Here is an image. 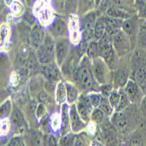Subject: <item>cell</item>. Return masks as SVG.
I'll list each match as a JSON object with an SVG mask.
<instances>
[{
  "instance_id": "cell-46",
  "label": "cell",
  "mask_w": 146,
  "mask_h": 146,
  "mask_svg": "<svg viewBox=\"0 0 146 146\" xmlns=\"http://www.w3.org/2000/svg\"><path fill=\"white\" fill-rule=\"evenodd\" d=\"M9 145L11 146H22V145H25L24 144V141L23 139L21 138V137H14L11 139V141L9 142Z\"/></svg>"
},
{
  "instance_id": "cell-19",
  "label": "cell",
  "mask_w": 146,
  "mask_h": 146,
  "mask_svg": "<svg viewBox=\"0 0 146 146\" xmlns=\"http://www.w3.org/2000/svg\"><path fill=\"white\" fill-rule=\"evenodd\" d=\"M38 16L39 19V21H40L43 25H46V24H51V22L54 20V15H52V11L46 6L43 9H41L38 12Z\"/></svg>"
},
{
  "instance_id": "cell-28",
  "label": "cell",
  "mask_w": 146,
  "mask_h": 146,
  "mask_svg": "<svg viewBox=\"0 0 146 146\" xmlns=\"http://www.w3.org/2000/svg\"><path fill=\"white\" fill-rule=\"evenodd\" d=\"M122 30L129 36L130 37L131 35H133L135 33V23L134 20L131 19H127L123 20V26Z\"/></svg>"
},
{
  "instance_id": "cell-24",
  "label": "cell",
  "mask_w": 146,
  "mask_h": 146,
  "mask_svg": "<svg viewBox=\"0 0 146 146\" xmlns=\"http://www.w3.org/2000/svg\"><path fill=\"white\" fill-rule=\"evenodd\" d=\"M76 108H77L79 115H81V117L82 118V120L88 123L89 122V120L91 119V113L92 112L80 101H78L77 103H76Z\"/></svg>"
},
{
  "instance_id": "cell-48",
  "label": "cell",
  "mask_w": 146,
  "mask_h": 146,
  "mask_svg": "<svg viewBox=\"0 0 146 146\" xmlns=\"http://www.w3.org/2000/svg\"><path fill=\"white\" fill-rule=\"evenodd\" d=\"M142 106H141V108H142V110H143V115L146 116V93H145V95L142 100Z\"/></svg>"
},
{
  "instance_id": "cell-26",
  "label": "cell",
  "mask_w": 146,
  "mask_h": 146,
  "mask_svg": "<svg viewBox=\"0 0 146 146\" xmlns=\"http://www.w3.org/2000/svg\"><path fill=\"white\" fill-rule=\"evenodd\" d=\"M50 125L51 129L54 132H57L61 129V115L58 113L52 114L50 117Z\"/></svg>"
},
{
  "instance_id": "cell-1",
  "label": "cell",
  "mask_w": 146,
  "mask_h": 146,
  "mask_svg": "<svg viewBox=\"0 0 146 146\" xmlns=\"http://www.w3.org/2000/svg\"><path fill=\"white\" fill-rule=\"evenodd\" d=\"M73 79L81 89L84 91H90L96 88L98 83L93 74L92 60L88 56H84L80 61L79 65L73 72Z\"/></svg>"
},
{
  "instance_id": "cell-25",
  "label": "cell",
  "mask_w": 146,
  "mask_h": 146,
  "mask_svg": "<svg viewBox=\"0 0 146 146\" xmlns=\"http://www.w3.org/2000/svg\"><path fill=\"white\" fill-rule=\"evenodd\" d=\"M98 108L100 110H102L106 114V115H111L113 114V111H114V108L112 107L110 102L109 97L102 96Z\"/></svg>"
},
{
  "instance_id": "cell-36",
  "label": "cell",
  "mask_w": 146,
  "mask_h": 146,
  "mask_svg": "<svg viewBox=\"0 0 146 146\" xmlns=\"http://www.w3.org/2000/svg\"><path fill=\"white\" fill-rule=\"evenodd\" d=\"M11 11L14 16H19L23 13L24 7L19 1H14L13 4L11 5Z\"/></svg>"
},
{
  "instance_id": "cell-17",
  "label": "cell",
  "mask_w": 146,
  "mask_h": 146,
  "mask_svg": "<svg viewBox=\"0 0 146 146\" xmlns=\"http://www.w3.org/2000/svg\"><path fill=\"white\" fill-rule=\"evenodd\" d=\"M66 87H67V102L70 104L74 103L80 96L78 87L70 82H66Z\"/></svg>"
},
{
  "instance_id": "cell-45",
  "label": "cell",
  "mask_w": 146,
  "mask_h": 146,
  "mask_svg": "<svg viewBox=\"0 0 146 146\" xmlns=\"http://www.w3.org/2000/svg\"><path fill=\"white\" fill-rule=\"evenodd\" d=\"M139 41L144 46H146V26H143L140 28L139 32Z\"/></svg>"
},
{
  "instance_id": "cell-13",
  "label": "cell",
  "mask_w": 146,
  "mask_h": 146,
  "mask_svg": "<svg viewBox=\"0 0 146 146\" xmlns=\"http://www.w3.org/2000/svg\"><path fill=\"white\" fill-rule=\"evenodd\" d=\"M128 77H129V74L125 70H123V69L116 70L113 75V86H114V88L116 89L124 88L127 82L129 81Z\"/></svg>"
},
{
  "instance_id": "cell-11",
  "label": "cell",
  "mask_w": 146,
  "mask_h": 146,
  "mask_svg": "<svg viewBox=\"0 0 146 146\" xmlns=\"http://www.w3.org/2000/svg\"><path fill=\"white\" fill-rule=\"evenodd\" d=\"M61 135L64 136L69 133L72 130L71 129V121H70V107L68 103L61 104Z\"/></svg>"
},
{
  "instance_id": "cell-9",
  "label": "cell",
  "mask_w": 146,
  "mask_h": 146,
  "mask_svg": "<svg viewBox=\"0 0 146 146\" xmlns=\"http://www.w3.org/2000/svg\"><path fill=\"white\" fill-rule=\"evenodd\" d=\"M70 121H71V129L73 132H80L86 128L87 123L82 120L81 115H79L76 104L72 103L70 107Z\"/></svg>"
},
{
  "instance_id": "cell-47",
  "label": "cell",
  "mask_w": 146,
  "mask_h": 146,
  "mask_svg": "<svg viewBox=\"0 0 146 146\" xmlns=\"http://www.w3.org/2000/svg\"><path fill=\"white\" fill-rule=\"evenodd\" d=\"M29 54V49L28 47H26L25 46H22L21 48H20V54L23 56V57H26Z\"/></svg>"
},
{
  "instance_id": "cell-40",
  "label": "cell",
  "mask_w": 146,
  "mask_h": 146,
  "mask_svg": "<svg viewBox=\"0 0 146 146\" xmlns=\"http://www.w3.org/2000/svg\"><path fill=\"white\" fill-rule=\"evenodd\" d=\"M89 97H90V100L92 102V104L94 106V108H98V106L101 102V100H102V94L101 93H90L89 94Z\"/></svg>"
},
{
  "instance_id": "cell-39",
  "label": "cell",
  "mask_w": 146,
  "mask_h": 146,
  "mask_svg": "<svg viewBox=\"0 0 146 146\" xmlns=\"http://www.w3.org/2000/svg\"><path fill=\"white\" fill-rule=\"evenodd\" d=\"M46 107L42 102H39L36 108V117L38 120H41L43 117L46 116Z\"/></svg>"
},
{
  "instance_id": "cell-5",
  "label": "cell",
  "mask_w": 146,
  "mask_h": 146,
  "mask_svg": "<svg viewBox=\"0 0 146 146\" xmlns=\"http://www.w3.org/2000/svg\"><path fill=\"white\" fill-rule=\"evenodd\" d=\"M70 50V43L67 37L56 38L55 40V58L56 63L61 67L68 58Z\"/></svg>"
},
{
  "instance_id": "cell-22",
  "label": "cell",
  "mask_w": 146,
  "mask_h": 146,
  "mask_svg": "<svg viewBox=\"0 0 146 146\" xmlns=\"http://www.w3.org/2000/svg\"><path fill=\"white\" fill-rule=\"evenodd\" d=\"M106 32V24L102 18L96 20L95 28H94V38L96 40H99V39L103 36V34Z\"/></svg>"
},
{
  "instance_id": "cell-51",
  "label": "cell",
  "mask_w": 146,
  "mask_h": 146,
  "mask_svg": "<svg viewBox=\"0 0 146 146\" xmlns=\"http://www.w3.org/2000/svg\"><path fill=\"white\" fill-rule=\"evenodd\" d=\"M102 0H95V2H96V6L100 5H101V3H102Z\"/></svg>"
},
{
  "instance_id": "cell-31",
  "label": "cell",
  "mask_w": 146,
  "mask_h": 146,
  "mask_svg": "<svg viewBox=\"0 0 146 146\" xmlns=\"http://www.w3.org/2000/svg\"><path fill=\"white\" fill-rule=\"evenodd\" d=\"M120 97H121V94H120V91L119 89H113L112 92L110 93V95L109 96V100H110V102L111 104V106L114 108V110L116 109L117 105L119 103V101H120Z\"/></svg>"
},
{
  "instance_id": "cell-37",
  "label": "cell",
  "mask_w": 146,
  "mask_h": 146,
  "mask_svg": "<svg viewBox=\"0 0 146 146\" xmlns=\"http://www.w3.org/2000/svg\"><path fill=\"white\" fill-rule=\"evenodd\" d=\"M74 140H75V136H74L72 133H68L64 135L60 141V145H74Z\"/></svg>"
},
{
  "instance_id": "cell-44",
  "label": "cell",
  "mask_w": 146,
  "mask_h": 146,
  "mask_svg": "<svg viewBox=\"0 0 146 146\" xmlns=\"http://www.w3.org/2000/svg\"><path fill=\"white\" fill-rule=\"evenodd\" d=\"M9 130H10V122L7 120L6 118L2 119V121H1V134L5 135L8 133Z\"/></svg>"
},
{
  "instance_id": "cell-8",
  "label": "cell",
  "mask_w": 146,
  "mask_h": 146,
  "mask_svg": "<svg viewBox=\"0 0 146 146\" xmlns=\"http://www.w3.org/2000/svg\"><path fill=\"white\" fill-rule=\"evenodd\" d=\"M60 66L57 63H49L43 65L42 67V73L45 77L51 82H58L60 81L61 74L60 70Z\"/></svg>"
},
{
  "instance_id": "cell-3",
  "label": "cell",
  "mask_w": 146,
  "mask_h": 146,
  "mask_svg": "<svg viewBox=\"0 0 146 146\" xmlns=\"http://www.w3.org/2000/svg\"><path fill=\"white\" fill-rule=\"evenodd\" d=\"M92 70L98 84H106L110 81V68L101 57L92 60Z\"/></svg>"
},
{
  "instance_id": "cell-12",
  "label": "cell",
  "mask_w": 146,
  "mask_h": 146,
  "mask_svg": "<svg viewBox=\"0 0 146 146\" xmlns=\"http://www.w3.org/2000/svg\"><path fill=\"white\" fill-rule=\"evenodd\" d=\"M69 30L70 38L74 43H77L82 39V29H81V21L78 19L76 16L72 15L69 20Z\"/></svg>"
},
{
  "instance_id": "cell-32",
  "label": "cell",
  "mask_w": 146,
  "mask_h": 146,
  "mask_svg": "<svg viewBox=\"0 0 146 146\" xmlns=\"http://www.w3.org/2000/svg\"><path fill=\"white\" fill-rule=\"evenodd\" d=\"M79 8V0H66V11L74 14Z\"/></svg>"
},
{
  "instance_id": "cell-43",
  "label": "cell",
  "mask_w": 146,
  "mask_h": 146,
  "mask_svg": "<svg viewBox=\"0 0 146 146\" xmlns=\"http://www.w3.org/2000/svg\"><path fill=\"white\" fill-rule=\"evenodd\" d=\"M32 139L33 141V143H35L37 145L43 144V136H41L39 132H33Z\"/></svg>"
},
{
  "instance_id": "cell-10",
  "label": "cell",
  "mask_w": 146,
  "mask_h": 146,
  "mask_svg": "<svg viewBox=\"0 0 146 146\" xmlns=\"http://www.w3.org/2000/svg\"><path fill=\"white\" fill-rule=\"evenodd\" d=\"M45 37H46V33L44 32L43 27L40 25L35 24L32 27L30 32V41L32 46L37 50L38 46L42 44Z\"/></svg>"
},
{
  "instance_id": "cell-33",
  "label": "cell",
  "mask_w": 146,
  "mask_h": 146,
  "mask_svg": "<svg viewBox=\"0 0 146 146\" xmlns=\"http://www.w3.org/2000/svg\"><path fill=\"white\" fill-rule=\"evenodd\" d=\"M113 123L118 128V129H123L126 125H127V121L126 119L123 117V115L121 114H115V115H113Z\"/></svg>"
},
{
  "instance_id": "cell-2",
  "label": "cell",
  "mask_w": 146,
  "mask_h": 146,
  "mask_svg": "<svg viewBox=\"0 0 146 146\" xmlns=\"http://www.w3.org/2000/svg\"><path fill=\"white\" fill-rule=\"evenodd\" d=\"M50 33L46 34L42 44L37 49V58L38 62L46 65L54 62L55 58V41Z\"/></svg>"
},
{
  "instance_id": "cell-35",
  "label": "cell",
  "mask_w": 146,
  "mask_h": 146,
  "mask_svg": "<svg viewBox=\"0 0 146 146\" xmlns=\"http://www.w3.org/2000/svg\"><path fill=\"white\" fill-rule=\"evenodd\" d=\"M78 101L81 102L84 106H86V107L92 112L93 110H94V106H93L92 104V102L90 100V97H89V95H87V94H82L79 96V99Z\"/></svg>"
},
{
  "instance_id": "cell-6",
  "label": "cell",
  "mask_w": 146,
  "mask_h": 146,
  "mask_svg": "<svg viewBox=\"0 0 146 146\" xmlns=\"http://www.w3.org/2000/svg\"><path fill=\"white\" fill-rule=\"evenodd\" d=\"M125 93L127 94L128 97L129 98L130 102L133 103L142 102L144 96V91L142 88L134 81V80H129L126 85L123 88Z\"/></svg>"
},
{
  "instance_id": "cell-14",
  "label": "cell",
  "mask_w": 146,
  "mask_h": 146,
  "mask_svg": "<svg viewBox=\"0 0 146 146\" xmlns=\"http://www.w3.org/2000/svg\"><path fill=\"white\" fill-rule=\"evenodd\" d=\"M133 74V80L146 93V66L141 65L137 67Z\"/></svg>"
},
{
  "instance_id": "cell-15",
  "label": "cell",
  "mask_w": 146,
  "mask_h": 146,
  "mask_svg": "<svg viewBox=\"0 0 146 146\" xmlns=\"http://www.w3.org/2000/svg\"><path fill=\"white\" fill-rule=\"evenodd\" d=\"M96 22V15L94 11H89L81 20L82 30H94Z\"/></svg>"
},
{
  "instance_id": "cell-21",
  "label": "cell",
  "mask_w": 146,
  "mask_h": 146,
  "mask_svg": "<svg viewBox=\"0 0 146 146\" xmlns=\"http://www.w3.org/2000/svg\"><path fill=\"white\" fill-rule=\"evenodd\" d=\"M87 56L90 59H96L99 57V43L98 40H91L88 44L87 51H86Z\"/></svg>"
},
{
  "instance_id": "cell-27",
  "label": "cell",
  "mask_w": 146,
  "mask_h": 146,
  "mask_svg": "<svg viewBox=\"0 0 146 146\" xmlns=\"http://www.w3.org/2000/svg\"><path fill=\"white\" fill-rule=\"evenodd\" d=\"M96 5L95 0H79L78 10L82 13H86L91 11Z\"/></svg>"
},
{
  "instance_id": "cell-41",
  "label": "cell",
  "mask_w": 146,
  "mask_h": 146,
  "mask_svg": "<svg viewBox=\"0 0 146 146\" xmlns=\"http://www.w3.org/2000/svg\"><path fill=\"white\" fill-rule=\"evenodd\" d=\"M57 142L54 137L51 133H45L43 135V144L45 145H56Z\"/></svg>"
},
{
  "instance_id": "cell-29",
  "label": "cell",
  "mask_w": 146,
  "mask_h": 146,
  "mask_svg": "<svg viewBox=\"0 0 146 146\" xmlns=\"http://www.w3.org/2000/svg\"><path fill=\"white\" fill-rule=\"evenodd\" d=\"M106 114L99 108H95L91 113V120L96 123H101L104 121Z\"/></svg>"
},
{
  "instance_id": "cell-38",
  "label": "cell",
  "mask_w": 146,
  "mask_h": 146,
  "mask_svg": "<svg viewBox=\"0 0 146 146\" xmlns=\"http://www.w3.org/2000/svg\"><path fill=\"white\" fill-rule=\"evenodd\" d=\"M114 86L109 84V83H106V84H102L99 88V92L102 94V96L104 97H109L110 93L112 92V90L114 89L113 88Z\"/></svg>"
},
{
  "instance_id": "cell-18",
  "label": "cell",
  "mask_w": 146,
  "mask_h": 146,
  "mask_svg": "<svg viewBox=\"0 0 146 146\" xmlns=\"http://www.w3.org/2000/svg\"><path fill=\"white\" fill-rule=\"evenodd\" d=\"M106 13H107L108 16H110L112 18L115 19H127L129 17V14L126 13L125 11H123V10H121L120 8H118L115 5H110L106 11Z\"/></svg>"
},
{
  "instance_id": "cell-16",
  "label": "cell",
  "mask_w": 146,
  "mask_h": 146,
  "mask_svg": "<svg viewBox=\"0 0 146 146\" xmlns=\"http://www.w3.org/2000/svg\"><path fill=\"white\" fill-rule=\"evenodd\" d=\"M55 98L59 104H63L67 102V87H66V82L63 81H60L56 86Z\"/></svg>"
},
{
  "instance_id": "cell-52",
  "label": "cell",
  "mask_w": 146,
  "mask_h": 146,
  "mask_svg": "<svg viewBox=\"0 0 146 146\" xmlns=\"http://www.w3.org/2000/svg\"><path fill=\"white\" fill-rule=\"evenodd\" d=\"M20 1H22V2H24V1H25V0H20Z\"/></svg>"
},
{
  "instance_id": "cell-23",
  "label": "cell",
  "mask_w": 146,
  "mask_h": 146,
  "mask_svg": "<svg viewBox=\"0 0 146 146\" xmlns=\"http://www.w3.org/2000/svg\"><path fill=\"white\" fill-rule=\"evenodd\" d=\"M119 91H120L121 97H120V101H119V103L117 105L116 109L115 110L116 112H121L122 110H123L124 109H126L128 106L129 105V103L131 102L130 100H129V98L128 97L127 94L125 93L123 88H119Z\"/></svg>"
},
{
  "instance_id": "cell-20",
  "label": "cell",
  "mask_w": 146,
  "mask_h": 146,
  "mask_svg": "<svg viewBox=\"0 0 146 146\" xmlns=\"http://www.w3.org/2000/svg\"><path fill=\"white\" fill-rule=\"evenodd\" d=\"M106 24V27L107 28H111V29H116V30H120L123 26V19H115L110 16H103L102 17Z\"/></svg>"
},
{
  "instance_id": "cell-42",
  "label": "cell",
  "mask_w": 146,
  "mask_h": 146,
  "mask_svg": "<svg viewBox=\"0 0 146 146\" xmlns=\"http://www.w3.org/2000/svg\"><path fill=\"white\" fill-rule=\"evenodd\" d=\"M10 35V27L7 25H1V44H4L6 38Z\"/></svg>"
},
{
  "instance_id": "cell-49",
  "label": "cell",
  "mask_w": 146,
  "mask_h": 146,
  "mask_svg": "<svg viewBox=\"0 0 146 146\" xmlns=\"http://www.w3.org/2000/svg\"><path fill=\"white\" fill-rule=\"evenodd\" d=\"M37 1H38V0H25L26 4H27L29 6H33Z\"/></svg>"
},
{
  "instance_id": "cell-50",
  "label": "cell",
  "mask_w": 146,
  "mask_h": 146,
  "mask_svg": "<svg viewBox=\"0 0 146 146\" xmlns=\"http://www.w3.org/2000/svg\"><path fill=\"white\" fill-rule=\"evenodd\" d=\"M13 2H14V0H5V5H8V6H11L13 4Z\"/></svg>"
},
{
  "instance_id": "cell-7",
  "label": "cell",
  "mask_w": 146,
  "mask_h": 146,
  "mask_svg": "<svg viewBox=\"0 0 146 146\" xmlns=\"http://www.w3.org/2000/svg\"><path fill=\"white\" fill-rule=\"evenodd\" d=\"M49 33L54 38H59L62 37H67L68 34V25L65 20L60 18L54 19L49 25Z\"/></svg>"
},
{
  "instance_id": "cell-30",
  "label": "cell",
  "mask_w": 146,
  "mask_h": 146,
  "mask_svg": "<svg viewBox=\"0 0 146 146\" xmlns=\"http://www.w3.org/2000/svg\"><path fill=\"white\" fill-rule=\"evenodd\" d=\"M11 112V99H7L4 103L1 105V108H0V116L1 119L7 118Z\"/></svg>"
},
{
  "instance_id": "cell-4",
  "label": "cell",
  "mask_w": 146,
  "mask_h": 146,
  "mask_svg": "<svg viewBox=\"0 0 146 146\" xmlns=\"http://www.w3.org/2000/svg\"><path fill=\"white\" fill-rule=\"evenodd\" d=\"M113 46L115 52L119 56L127 54L131 48L129 37L123 30H120L113 39Z\"/></svg>"
},
{
  "instance_id": "cell-34",
  "label": "cell",
  "mask_w": 146,
  "mask_h": 146,
  "mask_svg": "<svg viewBox=\"0 0 146 146\" xmlns=\"http://www.w3.org/2000/svg\"><path fill=\"white\" fill-rule=\"evenodd\" d=\"M52 6L55 11L63 13L66 11V0H51Z\"/></svg>"
}]
</instances>
